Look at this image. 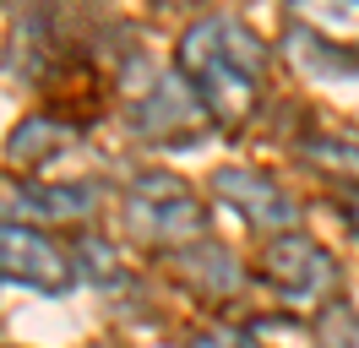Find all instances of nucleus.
<instances>
[{
    "label": "nucleus",
    "instance_id": "nucleus-14",
    "mask_svg": "<svg viewBox=\"0 0 359 348\" xmlns=\"http://www.w3.org/2000/svg\"><path fill=\"white\" fill-rule=\"evenodd\" d=\"M158 6H180V0H158Z\"/></svg>",
    "mask_w": 359,
    "mask_h": 348
},
{
    "label": "nucleus",
    "instance_id": "nucleus-11",
    "mask_svg": "<svg viewBox=\"0 0 359 348\" xmlns=\"http://www.w3.org/2000/svg\"><path fill=\"white\" fill-rule=\"evenodd\" d=\"M66 147H76V136H71L60 120H44V114H33L17 126V136L6 142V158L11 163H27V169H44L49 158H60Z\"/></svg>",
    "mask_w": 359,
    "mask_h": 348
},
{
    "label": "nucleus",
    "instance_id": "nucleus-2",
    "mask_svg": "<svg viewBox=\"0 0 359 348\" xmlns=\"http://www.w3.org/2000/svg\"><path fill=\"white\" fill-rule=\"evenodd\" d=\"M126 229L142 245L158 250H185L207 239V207L196 201V191L169 169H147L126 185Z\"/></svg>",
    "mask_w": 359,
    "mask_h": 348
},
{
    "label": "nucleus",
    "instance_id": "nucleus-4",
    "mask_svg": "<svg viewBox=\"0 0 359 348\" xmlns=\"http://www.w3.org/2000/svg\"><path fill=\"white\" fill-rule=\"evenodd\" d=\"M0 278L39 294H66L76 283V261L33 223H0Z\"/></svg>",
    "mask_w": 359,
    "mask_h": 348
},
{
    "label": "nucleus",
    "instance_id": "nucleus-6",
    "mask_svg": "<svg viewBox=\"0 0 359 348\" xmlns=\"http://www.w3.org/2000/svg\"><path fill=\"white\" fill-rule=\"evenodd\" d=\"M212 196L224 201L234 218H245L250 229L262 234H294L299 229V201H294L272 174H256V169H218L212 174Z\"/></svg>",
    "mask_w": 359,
    "mask_h": 348
},
{
    "label": "nucleus",
    "instance_id": "nucleus-3",
    "mask_svg": "<svg viewBox=\"0 0 359 348\" xmlns=\"http://www.w3.org/2000/svg\"><path fill=\"white\" fill-rule=\"evenodd\" d=\"M256 278L267 283L278 300L299 304V310H311V304L332 300L337 294V261L327 245H316L311 234H272L262 245V261H256Z\"/></svg>",
    "mask_w": 359,
    "mask_h": 348
},
{
    "label": "nucleus",
    "instance_id": "nucleus-5",
    "mask_svg": "<svg viewBox=\"0 0 359 348\" xmlns=\"http://www.w3.org/2000/svg\"><path fill=\"white\" fill-rule=\"evenodd\" d=\"M131 126L136 136H147V142H163V147H191L207 120V109L196 104V93L185 87V76H163V82L142 87L136 93V109H131Z\"/></svg>",
    "mask_w": 359,
    "mask_h": 348
},
{
    "label": "nucleus",
    "instance_id": "nucleus-13",
    "mask_svg": "<svg viewBox=\"0 0 359 348\" xmlns=\"http://www.w3.org/2000/svg\"><path fill=\"white\" fill-rule=\"evenodd\" d=\"M343 218H348V229L359 234V191H348V196H343Z\"/></svg>",
    "mask_w": 359,
    "mask_h": 348
},
{
    "label": "nucleus",
    "instance_id": "nucleus-10",
    "mask_svg": "<svg viewBox=\"0 0 359 348\" xmlns=\"http://www.w3.org/2000/svg\"><path fill=\"white\" fill-rule=\"evenodd\" d=\"M299 158H305L311 169H321L327 180L354 185V191H359V130H348V126H337V130H311V136L299 142Z\"/></svg>",
    "mask_w": 359,
    "mask_h": 348
},
{
    "label": "nucleus",
    "instance_id": "nucleus-1",
    "mask_svg": "<svg viewBox=\"0 0 359 348\" xmlns=\"http://www.w3.org/2000/svg\"><path fill=\"white\" fill-rule=\"evenodd\" d=\"M175 71L196 93V104L207 109L212 126L240 130L262 109V93H267V44L250 22L212 11V17H196L180 33Z\"/></svg>",
    "mask_w": 359,
    "mask_h": 348
},
{
    "label": "nucleus",
    "instance_id": "nucleus-12",
    "mask_svg": "<svg viewBox=\"0 0 359 348\" xmlns=\"http://www.w3.org/2000/svg\"><path fill=\"white\" fill-rule=\"evenodd\" d=\"M191 348H267V343H256L240 326H202V332L191 337Z\"/></svg>",
    "mask_w": 359,
    "mask_h": 348
},
{
    "label": "nucleus",
    "instance_id": "nucleus-9",
    "mask_svg": "<svg viewBox=\"0 0 359 348\" xmlns=\"http://www.w3.org/2000/svg\"><path fill=\"white\" fill-rule=\"evenodd\" d=\"M175 272L191 283V288H202V294H234V288L245 283L240 261L229 256L224 245H212V239H196V245L175 250Z\"/></svg>",
    "mask_w": 359,
    "mask_h": 348
},
{
    "label": "nucleus",
    "instance_id": "nucleus-8",
    "mask_svg": "<svg viewBox=\"0 0 359 348\" xmlns=\"http://www.w3.org/2000/svg\"><path fill=\"white\" fill-rule=\"evenodd\" d=\"M289 17L327 49H359V0H289Z\"/></svg>",
    "mask_w": 359,
    "mask_h": 348
},
{
    "label": "nucleus",
    "instance_id": "nucleus-7",
    "mask_svg": "<svg viewBox=\"0 0 359 348\" xmlns=\"http://www.w3.org/2000/svg\"><path fill=\"white\" fill-rule=\"evenodd\" d=\"M98 185L93 180H22L11 185L6 207L17 218H44V223H76L98 213Z\"/></svg>",
    "mask_w": 359,
    "mask_h": 348
}]
</instances>
